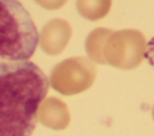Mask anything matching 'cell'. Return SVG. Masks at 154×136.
I'll list each match as a JSON object with an SVG mask.
<instances>
[{
	"instance_id": "obj_1",
	"label": "cell",
	"mask_w": 154,
	"mask_h": 136,
	"mask_svg": "<svg viewBox=\"0 0 154 136\" xmlns=\"http://www.w3.org/2000/svg\"><path fill=\"white\" fill-rule=\"evenodd\" d=\"M48 88L47 76L32 61L0 60V136H31Z\"/></svg>"
},
{
	"instance_id": "obj_2",
	"label": "cell",
	"mask_w": 154,
	"mask_h": 136,
	"mask_svg": "<svg viewBox=\"0 0 154 136\" xmlns=\"http://www.w3.org/2000/svg\"><path fill=\"white\" fill-rule=\"evenodd\" d=\"M36 25L19 0H0V60H29L36 51Z\"/></svg>"
},
{
	"instance_id": "obj_3",
	"label": "cell",
	"mask_w": 154,
	"mask_h": 136,
	"mask_svg": "<svg viewBox=\"0 0 154 136\" xmlns=\"http://www.w3.org/2000/svg\"><path fill=\"white\" fill-rule=\"evenodd\" d=\"M144 58L154 67V37H152L147 43L146 52H144Z\"/></svg>"
}]
</instances>
